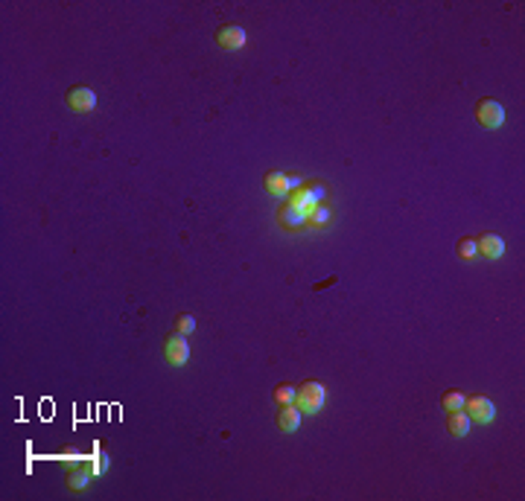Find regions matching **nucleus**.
Returning a JSON list of instances; mask_svg holds the SVG:
<instances>
[{"label": "nucleus", "mask_w": 525, "mask_h": 501, "mask_svg": "<svg viewBox=\"0 0 525 501\" xmlns=\"http://www.w3.org/2000/svg\"><path fill=\"white\" fill-rule=\"evenodd\" d=\"M324 400H327V391L321 382H303L298 388L295 405L301 408V414H318L324 408Z\"/></svg>", "instance_id": "1"}, {"label": "nucleus", "mask_w": 525, "mask_h": 501, "mask_svg": "<svg viewBox=\"0 0 525 501\" xmlns=\"http://www.w3.org/2000/svg\"><path fill=\"white\" fill-rule=\"evenodd\" d=\"M263 186H266V193L272 198H286L292 190L303 186V181L295 178V175H286V172H266L263 175Z\"/></svg>", "instance_id": "2"}, {"label": "nucleus", "mask_w": 525, "mask_h": 501, "mask_svg": "<svg viewBox=\"0 0 525 501\" xmlns=\"http://www.w3.org/2000/svg\"><path fill=\"white\" fill-rule=\"evenodd\" d=\"M476 120L482 123L487 132H496V128L505 125V108H502V102H496V99H478L476 102Z\"/></svg>", "instance_id": "3"}, {"label": "nucleus", "mask_w": 525, "mask_h": 501, "mask_svg": "<svg viewBox=\"0 0 525 501\" xmlns=\"http://www.w3.org/2000/svg\"><path fill=\"white\" fill-rule=\"evenodd\" d=\"M65 99H67V105H70V111H76V114H91L93 108H97V93H93L88 85L70 88Z\"/></svg>", "instance_id": "4"}, {"label": "nucleus", "mask_w": 525, "mask_h": 501, "mask_svg": "<svg viewBox=\"0 0 525 501\" xmlns=\"http://www.w3.org/2000/svg\"><path fill=\"white\" fill-rule=\"evenodd\" d=\"M163 358H167L170 365H175V367L187 365V358H190V344H187V338L181 332H175V335H170L167 341H163Z\"/></svg>", "instance_id": "5"}, {"label": "nucleus", "mask_w": 525, "mask_h": 501, "mask_svg": "<svg viewBox=\"0 0 525 501\" xmlns=\"http://www.w3.org/2000/svg\"><path fill=\"white\" fill-rule=\"evenodd\" d=\"M464 411H467V417H470L473 423L487 426L490 419L496 417V405L490 402L487 396H473V400H467V402H464Z\"/></svg>", "instance_id": "6"}, {"label": "nucleus", "mask_w": 525, "mask_h": 501, "mask_svg": "<svg viewBox=\"0 0 525 501\" xmlns=\"http://www.w3.org/2000/svg\"><path fill=\"white\" fill-rule=\"evenodd\" d=\"M216 44L222 47V50H228V53L242 50L245 47V29L237 27V23H225V27L216 29Z\"/></svg>", "instance_id": "7"}, {"label": "nucleus", "mask_w": 525, "mask_h": 501, "mask_svg": "<svg viewBox=\"0 0 525 501\" xmlns=\"http://www.w3.org/2000/svg\"><path fill=\"white\" fill-rule=\"evenodd\" d=\"M277 225L283 228V230H289V233H298V230H303V228H307V216H303V213H298L295 207L283 204V207L277 210Z\"/></svg>", "instance_id": "8"}, {"label": "nucleus", "mask_w": 525, "mask_h": 501, "mask_svg": "<svg viewBox=\"0 0 525 501\" xmlns=\"http://www.w3.org/2000/svg\"><path fill=\"white\" fill-rule=\"evenodd\" d=\"M478 245V254L487 256V260H499L502 254H505V242H502V236H496V233H482V236L476 239Z\"/></svg>", "instance_id": "9"}, {"label": "nucleus", "mask_w": 525, "mask_h": 501, "mask_svg": "<svg viewBox=\"0 0 525 501\" xmlns=\"http://www.w3.org/2000/svg\"><path fill=\"white\" fill-rule=\"evenodd\" d=\"M470 426H473V419L467 417L464 408H461V411H447V431H450V437H467Z\"/></svg>", "instance_id": "10"}, {"label": "nucleus", "mask_w": 525, "mask_h": 501, "mask_svg": "<svg viewBox=\"0 0 525 501\" xmlns=\"http://www.w3.org/2000/svg\"><path fill=\"white\" fill-rule=\"evenodd\" d=\"M301 426V408L298 405H280V411H277V428L280 431H298Z\"/></svg>", "instance_id": "11"}, {"label": "nucleus", "mask_w": 525, "mask_h": 501, "mask_svg": "<svg viewBox=\"0 0 525 501\" xmlns=\"http://www.w3.org/2000/svg\"><path fill=\"white\" fill-rule=\"evenodd\" d=\"M91 475H93L91 466H76V469H70V475H67V487L73 489V493H79V489H85L91 484Z\"/></svg>", "instance_id": "12"}, {"label": "nucleus", "mask_w": 525, "mask_h": 501, "mask_svg": "<svg viewBox=\"0 0 525 501\" xmlns=\"http://www.w3.org/2000/svg\"><path fill=\"white\" fill-rule=\"evenodd\" d=\"M333 221V210L327 207V204H318L310 213V219H307V228H315V230H324L327 225H330Z\"/></svg>", "instance_id": "13"}, {"label": "nucleus", "mask_w": 525, "mask_h": 501, "mask_svg": "<svg viewBox=\"0 0 525 501\" xmlns=\"http://www.w3.org/2000/svg\"><path fill=\"white\" fill-rule=\"evenodd\" d=\"M464 402H467V396L461 393V391H447L441 396V405H443V411H461L464 408Z\"/></svg>", "instance_id": "14"}, {"label": "nucleus", "mask_w": 525, "mask_h": 501, "mask_svg": "<svg viewBox=\"0 0 525 501\" xmlns=\"http://www.w3.org/2000/svg\"><path fill=\"white\" fill-rule=\"evenodd\" d=\"M295 396H298V388H292V384H277L275 388V402L277 405H295Z\"/></svg>", "instance_id": "15"}, {"label": "nucleus", "mask_w": 525, "mask_h": 501, "mask_svg": "<svg viewBox=\"0 0 525 501\" xmlns=\"http://www.w3.org/2000/svg\"><path fill=\"white\" fill-rule=\"evenodd\" d=\"M458 256L461 260H473V256H478V245H476L473 236H467V239L458 242Z\"/></svg>", "instance_id": "16"}, {"label": "nucleus", "mask_w": 525, "mask_h": 501, "mask_svg": "<svg viewBox=\"0 0 525 501\" xmlns=\"http://www.w3.org/2000/svg\"><path fill=\"white\" fill-rule=\"evenodd\" d=\"M196 330V318L193 315H178V318H175V332H181V335H190Z\"/></svg>", "instance_id": "17"}, {"label": "nucleus", "mask_w": 525, "mask_h": 501, "mask_svg": "<svg viewBox=\"0 0 525 501\" xmlns=\"http://www.w3.org/2000/svg\"><path fill=\"white\" fill-rule=\"evenodd\" d=\"M91 469H93V475H105V472H108V454H105V452H97V454H93Z\"/></svg>", "instance_id": "18"}]
</instances>
